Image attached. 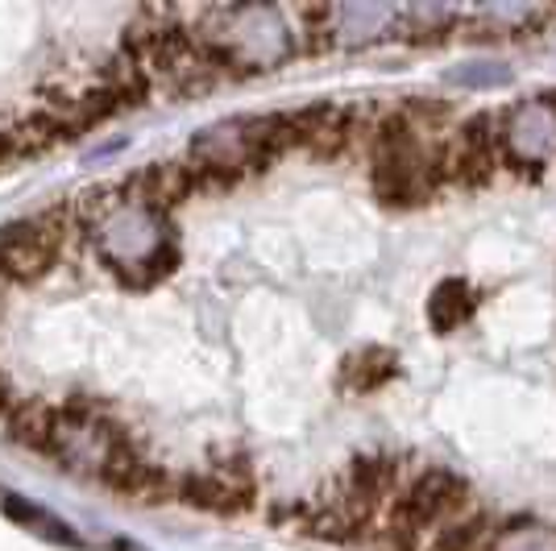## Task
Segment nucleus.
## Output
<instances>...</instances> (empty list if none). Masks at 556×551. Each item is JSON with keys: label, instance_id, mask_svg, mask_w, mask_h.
<instances>
[{"label": "nucleus", "instance_id": "f257e3e1", "mask_svg": "<svg viewBox=\"0 0 556 551\" xmlns=\"http://www.w3.org/2000/svg\"><path fill=\"white\" fill-rule=\"evenodd\" d=\"M465 498H469V485L453 469H424L416 482L399 489V498H391L387 543L394 551H419L424 535L448 523L465 505Z\"/></svg>", "mask_w": 556, "mask_h": 551}, {"label": "nucleus", "instance_id": "f03ea898", "mask_svg": "<svg viewBox=\"0 0 556 551\" xmlns=\"http://www.w3.org/2000/svg\"><path fill=\"white\" fill-rule=\"evenodd\" d=\"M79 229V212L75 204H59L22 220V225H9L0 229V282H38L54 270L59 249L71 232Z\"/></svg>", "mask_w": 556, "mask_h": 551}, {"label": "nucleus", "instance_id": "7ed1b4c3", "mask_svg": "<svg viewBox=\"0 0 556 551\" xmlns=\"http://www.w3.org/2000/svg\"><path fill=\"white\" fill-rule=\"evenodd\" d=\"M503 170V113L469 116L457 133H448V183L478 191Z\"/></svg>", "mask_w": 556, "mask_h": 551}, {"label": "nucleus", "instance_id": "20e7f679", "mask_svg": "<svg viewBox=\"0 0 556 551\" xmlns=\"http://www.w3.org/2000/svg\"><path fill=\"white\" fill-rule=\"evenodd\" d=\"M556 150V92L503 113V166L535 175Z\"/></svg>", "mask_w": 556, "mask_h": 551}, {"label": "nucleus", "instance_id": "39448f33", "mask_svg": "<svg viewBox=\"0 0 556 551\" xmlns=\"http://www.w3.org/2000/svg\"><path fill=\"white\" fill-rule=\"evenodd\" d=\"M179 498L195 510H212V514H241L257 498L254 464L245 457H229L216 460L204 473H187L179 477Z\"/></svg>", "mask_w": 556, "mask_h": 551}, {"label": "nucleus", "instance_id": "423d86ee", "mask_svg": "<svg viewBox=\"0 0 556 551\" xmlns=\"http://www.w3.org/2000/svg\"><path fill=\"white\" fill-rule=\"evenodd\" d=\"M191 195H195V179L187 170V158L154 162L150 170H141V175L121 183V200L125 204L141 207V212H154V216H166V212L184 207Z\"/></svg>", "mask_w": 556, "mask_h": 551}, {"label": "nucleus", "instance_id": "0eeeda50", "mask_svg": "<svg viewBox=\"0 0 556 551\" xmlns=\"http://www.w3.org/2000/svg\"><path fill=\"white\" fill-rule=\"evenodd\" d=\"M394 489H399V464L391 457H357L349 464L341 498H332V502L345 505L353 518H362L370 527L374 510L382 502H391Z\"/></svg>", "mask_w": 556, "mask_h": 551}, {"label": "nucleus", "instance_id": "6e6552de", "mask_svg": "<svg viewBox=\"0 0 556 551\" xmlns=\"http://www.w3.org/2000/svg\"><path fill=\"white\" fill-rule=\"evenodd\" d=\"M9 436L34 448V452H50L54 457V444H59V407L50 402H17L9 411Z\"/></svg>", "mask_w": 556, "mask_h": 551}, {"label": "nucleus", "instance_id": "1a4fd4ad", "mask_svg": "<svg viewBox=\"0 0 556 551\" xmlns=\"http://www.w3.org/2000/svg\"><path fill=\"white\" fill-rule=\"evenodd\" d=\"M473 311H478V295L469 291V282H462V278L441 282V286L432 291V299H428V320H432L437 332L462 328V323H469Z\"/></svg>", "mask_w": 556, "mask_h": 551}, {"label": "nucleus", "instance_id": "9d476101", "mask_svg": "<svg viewBox=\"0 0 556 551\" xmlns=\"http://www.w3.org/2000/svg\"><path fill=\"white\" fill-rule=\"evenodd\" d=\"M490 514H465V518H448L437 539H432V551H486L490 548Z\"/></svg>", "mask_w": 556, "mask_h": 551}, {"label": "nucleus", "instance_id": "9b49d317", "mask_svg": "<svg viewBox=\"0 0 556 551\" xmlns=\"http://www.w3.org/2000/svg\"><path fill=\"white\" fill-rule=\"evenodd\" d=\"M391 373H394V353H387V348H366L362 357L345 361V382L353 390H378Z\"/></svg>", "mask_w": 556, "mask_h": 551}, {"label": "nucleus", "instance_id": "f8f14e48", "mask_svg": "<svg viewBox=\"0 0 556 551\" xmlns=\"http://www.w3.org/2000/svg\"><path fill=\"white\" fill-rule=\"evenodd\" d=\"M510 71L498 67V63H473V67L465 71H453V84H462V88H498V84H507Z\"/></svg>", "mask_w": 556, "mask_h": 551}, {"label": "nucleus", "instance_id": "ddd939ff", "mask_svg": "<svg viewBox=\"0 0 556 551\" xmlns=\"http://www.w3.org/2000/svg\"><path fill=\"white\" fill-rule=\"evenodd\" d=\"M13 407H17V402H13V390H9V382L0 377V414H4V411H13Z\"/></svg>", "mask_w": 556, "mask_h": 551}]
</instances>
